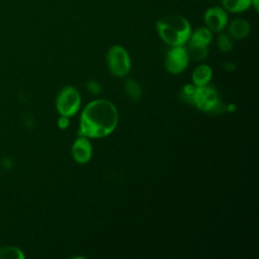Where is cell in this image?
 <instances>
[{
  "label": "cell",
  "instance_id": "6da1fadb",
  "mask_svg": "<svg viewBox=\"0 0 259 259\" xmlns=\"http://www.w3.org/2000/svg\"><path fill=\"white\" fill-rule=\"evenodd\" d=\"M118 122V112L112 102L95 99L82 110L79 122V136L96 139L109 136Z\"/></svg>",
  "mask_w": 259,
  "mask_h": 259
},
{
  "label": "cell",
  "instance_id": "7a4b0ae2",
  "mask_svg": "<svg viewBox=\"0 0 259 259\" xmlns=\"http://www.w3.org/2000/svg\"><path fill=\"white\" fill-rule=\"evenodd\" d=\"M159 37L169 47L184 46L192 31L188 19L180 14L171 13L160 17L156 22Z\"/></svg>",
  "mask_w": 259,
  "mask_h": 259
},
{
  "label": "cell",
  "instance_id": "3957f363",
  "mask_svg": "<svg viewBox=\"0 0 259 259\" xmlns=\"http://www.w3.org/2000/svg\"><path fill=\"white\" fill-rule=\"evenodd\" d=\"M191 104L204 112L218 114L226 111V104L221 101L218 91L208 84L195 87Z\"/></svg>",
  "mask_w": 259,
  "mask_h": 259
},
{
  "label": "cell",
  "instance_id": "277c9868",
  "mask_svg": "<svg viewBox=\"0 0 259 259\" xmlns=\"http://www.w3.org/2000/svg\"><path fill=\"white\" fill-rule=\"evenodd\" d=\"M106 63L110 73L116 77H124L131 70V57L127 51L119 46L113 45L106 54Z\"/></svg>",
  "mask_w": 259,
  "mask_h": 259
},
{
  "label": "cell",
  "instance_id": "5b68a950",
  "mask_svg": "<svg viewBox=\"0 0 259 259\" xmlns=\"http://www.w3.org/2000/svg\"><path fill=\"white\" fill-rule=\"evenodd\" d=\"M81 106V96L74 86L64 87L58 94L56 99V108L60 115L73 116Z\"/></svg>",
  "mask_w": 259,
  "mask_h": 259
},
{
  "label": "cell",
  "instance_id": "8992f818",
  "mask_svg": "<svg viewBox=\"0 0 259 259\" xmlns=\"http://www.w3.org/2000/svg\"><path fill=\"white\" fill-rule=\"evenodd\" d=\"M189 60V55L184 46L170 47L165 57V68L170 74H180L188 66Z\"/></svg>",
  "mask_w": 259,
  "mask_h": 259
},
{
  "label": "cell",
  "instance_id": "52a82bcc",
  "mask_svg": "<svg viewBox=\"0 0 259 259\" xmlns=\"http://www.w3.org/2000/svg\"><path fill=\"white\" fill-rule=\"evenodd\" d=\"M204 26L212 32H222L229 22L228 12L222 6H210L203 13Z\"/></svg>",
  "mask_w": 259,
  "mask_h": 259
},
{
  "label": "cell",
  "instance_id": "ba28073f",
  "mask_svg": "<svg viewBox=\"0 0 259 259\" xmlns=\"http://www.w3.org/2000/svg\"><path fill=\"white\" fill-rule=\"evenodd\" d=\"M72 157L78 164H86L92 158V145L89 138L79 136L72 145Z\"/></svg>",
  "mask_w": 259,
  "mask_h": 259
},
{
  "label": "cell",
  "instance_id": "9c48e42d",
  "mask_svg": "<svg viewBox=\"0 0 259 259\" xmlns=\"http://www.w3.org/2000/svg\"><path fill=\"white\" fill-rule=\"evenodd\" d=\"M228 29V34L233 39H243L247 37L251 30L250 22L242 17L234 18L232 21L228 22V25L226 27Z\"/></svg>",
  "mask_w": 259,
  "mask_h": 259
},
{
  "label": "cell",
  "instance_id": "30bf717a",
  "mask_svg": "<svg viewBox=\"0 0 259 259\" xmlns=\"http://www.w3.org/2000/svg\"><path fill=\"white\" fill-rule=\"evenodd\" d=\"M211 40H212V31H210L205 26H200L191 31L189 39L186 44L194 47L207 48L208 45L211 42Z\"/></svg>",
  "mask_w": 259,
  "mask_h": 259
},
{
  "label": "cell",
  "instance_id": "8fae6325",
  "mask_svg": "<svg viewBox=\"0 0 259 259\" xmlns=\"http://www.w3.org/2000/svg\"><path fill=\"white\" fill-rule=\"evenodd\" d=\"M212 78V69L205 64L198 65L192 72L191 80L192 84L196 87L204 86L209 83Z\"/></svg>",
  "mask_w": 259,
  "mask_h": 259
},
{
  "label": "cell",
  "instance_id": "7c38bea8",
  "mask_svg": "<svg viewBox=\"0 0 259 259\" xmlns=\"http://www.w3.org/2000/svg\"><path fill=\"white\" fill-rule=\"evenodd\" d=\"M221 6L228 13L240 14L251 8V0H221Z\"/></svg>",
  "mask_w": 259,
  "mask_h": 259
},
{
  "label": "cell",
  "instance_id": "4fadbf2b",
  "mask_svg": "<svg viewBox=\"0 0 259 259\" xmlns=\"http://www.w3.org/2000/svg\"><path fill=\"white\" fill-rule=\"evenodd\" d=\"M124 92L133 101H139L142 98L143 91L140 84L134 79H127L124 82Z\"/></svg>",
  "mask_w": 259,
  "mask_h": 259
},
{
  "label": "cell",
  "instance_id": "5bb4252c",
  "mask_svg": "<svg viewBox=\"0 0 259 259\" xmlns=\"http://www.w3.org/2000/svg\"><path fill=\"white\" fill-rule=\"evenodd\" d=\"M23 251L16 246H3L0 248V259H24Z\"/></svg>",
  "mask_w": 259,
  "mask_h": 259
},
{
  "label": "cell",
  "instance_id": "9a60e30c",
  "mask_svg": "<svg viewBox=\"0 0 259 259\" xmlns=\"http://www.w3.org/2000/svg\"><path fill=\"white\" fill-rule=\"evenodd\" d=\"M217 44H218L219 50L223 53L231 52L234 47L233 38L227 32H224V31L219 32V35L217 37Z\"/></svg>",
  "mask_w": 259,
  "mask_h": 259
},
{
  "label": "cell",
  "instance_id": "2e32d148",
  "mask_svg": "<svg viewBox=\"0 0 259 259\" xmlns=\"http://www.w3.org/2000/svg\"><path fill=\"white\" fill-rule=\"evenodd\" d=\"M186 50L189 55V58H192L195 61H202L207 57V48H200L187 45Z\"/></svg>",
  "mask_w": 259,
  "mask_h": 259
},
{
  "label": "cell",
  "instance_id": "e0dca14e",
  "mask_svg": "<svg viewBox=\"0 0 259 259\" xmlns=\"http://www.w3.org/2000/svg\"><path fill=\"white\" fill-rule=\"evenodd\" d=\"M195 85L193 84H186L183 86L182 91H181V98L186 101L187 103L191 104V99H192V95L194 93L195 90Z\"/></svg>",
  "mask_w": 259,
  "mask_h": 259
},
{
  "label": "cell",
  "instance_id": "ac0fdd59",
  "mask_svg": "<svg viewBox=\"0 0 259 259\" xmlns=\"http://www.w3.org/2000/svg\"><path fill=\"white\" fill-rule=\"evenodd\" d=\"M86 89L88 90V92H90L93 95H98L101 92V86L98 82L94 81V80H89L86 83Z\"/></svg>",
  "mask_w": 259,
  "mask_h": 259
},
{
  "label": "cell",
  "instance_id": "d6986e66",
  "mask_svg": "<svg viewBox=\"0 0 259 259\" xmlns=\"http://www.w3.org/2000/svg\"><path fill=\"white\" fill-rule=\"evenodd\" d=\"M57 123H58V126L61 130H66V128H68V126L70 124L69 117L65 116V115H60V117L58 118V122Z\"/></svg>",
  "mask_w": 259,
  "mask_h": 259
},
{
  "label": "cell",
  "instance_id": "ffe728a7",
  "mask_svg": "<svg viewBox=\"0 0 259 259\" xmlns=\"http://www.w3.org/2000/svg\"><path fill=\"white\" fill-rule=\"evenodd\" d=\"M224 68H225L227 71H233V70H235L236 66H235V64L232 63V62H227V63H225Z\"/></svg>",
  "mask_w": 259,
  "mask_h": 259
},
{
  "label": "cell",
  "instance_id": "44dd1931",
  "mask_svg": "<svg viewBox=\"0 0 259 259\" xmlns=\"http://www.w3.org/2000/svg\"><path fill=\"white\" fill-rule=\"evenodd\" d=\"M251 7L255 10V12H258V10H259V0H251Z\"/></svg>",
  "mask_w": 259,
  "mask_h": 259
},
{
  "label": "cell",
  "instance_id": "7402d4cb",
  "mask_svg": "<svg viewBox=\"0 0 259 259\" xmlns=\"http://www.w3.org/2000/svg\"><path fill=\"white\" fill-rule=\"evenodd\" d=\"M235 109H236V105H235V104H233V103L226 105V111H228V112L235 111Z\"/></svg>",
  "mask_w": 259,
  "mask_h": 259
}]
</instances>
